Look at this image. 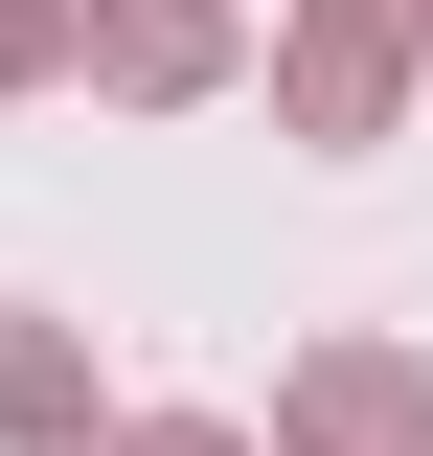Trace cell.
I'll return each mask as SVG.
<instances>
[{"label":"cell","mask_w":433,"mask_h":456,"mask_svg":"<svg viewBox=\"0 0 433 456\" xmlns=\"http://www.w3.org/2000/svg\"><path fill=\"white\" fill-rule=\"evenodd\" d=\"M433 92V46L411 23H342V0H274V137H297V160H365L388 114Z\"/></svg>","instance_id":"cell-1"},{"label":"cell","mask_w":433,"mask_h":456,"mask_svg":"<svg viewBox=\"0 0 433 456\" xmlns=\"http://www.w3.org/2000/svg\"><path fill=\"white\" fill-rule=\"evenodd\" d=\"M274 456H433V365H411L388 320L297 342V365H274Z\"/></svg>","instance_id":"cell-2"},{"label":"cell","mask_w":433,"mask_h":456,"mask_svg":"<svg viewBox=\"0 0 433 456\" xmlns=\"http://www.w3.org/2000/svg\"><path fill=\"white\" fill-rule=\"evenodd\" d=\"M92 92H114V114H206V92H251V0H92Z\"/></svg>","instance_id":"cell-3"},{"label":"cell","mask_w":433,"mask_h":456,"mask_svg":"<svg viewBox=\"0 0 433 456\" xmlns=\"http://www.w3.org/2000/svg\"><path fill=\"white\" fill-rule=\"evenodd\" d=\"M0 456H114V388L46 297H0Z\"/></svg>","instance_id":"cell-4"},{"label":"cell","mask_w":433,"mask_h":456,"mask_svg":"<svg viewBox=\"0 0 433 456\" xmlns=\"http://www.w3.org/2000/svg\"><path fill=\"white\" fill-rule=\"evenodd\" d=\"M0 92H92V0H0Z\"/></svg>","instance_id":"cell-5"},{"label":"cell","mask_w":433,"mask_h":456,"mask_svg":"<svg viewBox=\"0 0 433 456\" xmlns=\"http://www.w3.org/2000/svg\"><path fill=\"white\" fill-rule=\"evenodd\" d=\"M114 456H274V434H228V411H114Z\"/></svg>","instance_id":"cell-6"},{"label":"cell","mask_w":433,"mask_h":456,"mask_svg":"<svg viewBox=\"0 0 433 456\" xmlns=\"http://www.w3.org/2000/svg\"><path fill=\"white\" fill-rule=\"evenodd\" d=\"M342 23H411V46H433V0H342Z\"/></svg>","instance_id":"cell-7"}]
</instances>
